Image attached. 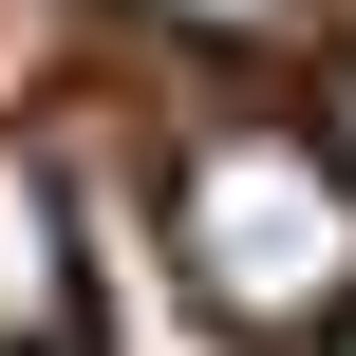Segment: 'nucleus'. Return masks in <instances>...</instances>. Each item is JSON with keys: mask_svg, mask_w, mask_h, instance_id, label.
Here are the masks:
<instances>
[{"mask_svg": "<svg viewBox=\"0 0 356 356\" xmlns=\"http://www.w3.org/2000/svg\"><path fill=\"white\" fill-rule=\"evenodd\" d=\"M169 263L225 338H338L356 319V169L319 113H225L169 169Z\"/></svg>", "mask_w": 356, "mask_h": 356, "instance_id": "nucleus-1", "label": "nucleus"}, {"mask_svg": "<svg viewBox=\"0 0 356 356\" xmlns=\"http://www.w3.org/2000/svg\"><path fill=\"white\" fill-rule=\"evenodd\" d=\"M319 356H356V319H338V338H319Z\"/></svg>", "mask_w": 356, "mask_h": 356, "instance_id": "nucleus-5", "label": "nucleus"}, {"mask_svg": "<svg viewBox=\"0 0 356 356\" xmlns=\"http://www.w3.org/2000/svg\"><path fill=\"white\" fill-rule=\"evenodd\" d=\"M94 319V263H75V207H56V169L0 131V356H75Z\"/></svg>", "mask_w": 356, "mask_h": 356, "instance_id": "nucleus-2", "label": "nucleus"}, {"mask_svg": "<svg viewBox=\"0 0 356 356\" xmlns=\"http://www.w3.org/2000/svg\"><path fill=\"white\" fill-rule=\"evenodd\" d=\"M319 131H338V169H356V75H338V94H319Z\"/></svg>", "mask_w": 356, "mask_h": 356, "instance_id": "nucleus-4", "label": "nucleus"}, {"mask_svg": "<svg viewBox=\"0 0 356 356\" xmlns=\"http://www.w3.org/2000/svg\"><path fill=\"white\" fill-rule=\"evenodd\" d=\"M131 19H169V38H282L300 0H131Z\"/></svg>", "mask_w": 356, "mask_h": 356, "instance_id": "nucleus-3", "label": "nucleus"}]
</instances>
